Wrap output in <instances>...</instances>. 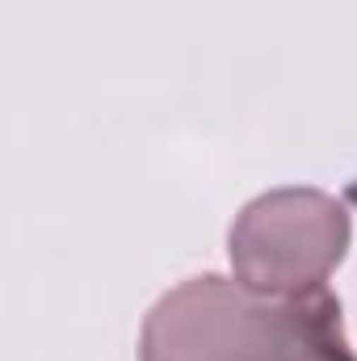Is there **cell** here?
<instances>
[{"instance_id": "7a4b0ae2", "label": "cell", "mask_w": 357, "mask_h": 361, "mask_svg": "<svg viewBox=\"0 0 357 361\" xmlns=\"http://www.w3.org/2000/svg\"><path fill=\"white\" fill-rule=\"evenodd\" d=\"M353 223L345 202L324 189L286 185L253 197L231 231L227 257L236 281L257 294H315L345 261Z\"/></svg>"}, {"instance_id": "6da1fadb", "label": "cell", "mask_w": 357, "mask_h": 361, "mask_svg": "<svg viewBox=\"0 0 357 361\" xmlns=\"http://www.w3.org/2000/svg\"><path fill=\"white\" fill-rule=\"evenodd\" d=\"M139 361H357L341 298L257 294L236 277L202 273L173 286L143 319Z\"/></svg>"}]
</instances>
